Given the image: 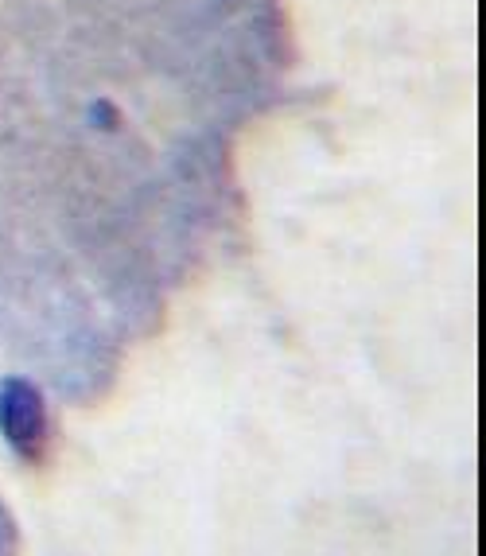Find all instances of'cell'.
I'll return each mask as SVG.
<instances>
[{
  "label": "cell",
  "mask_w": 486,
  "mask_h": 556,
  "mask_svg": "<svg viewBox=\"0 0 486 556\" xmlns=\"http://www.w3.org/2000/svg\"><path fill=\"white\" fill-rule=\"evenodd\" d=\"M0 436L24 463H39L47 452V405L28 378L0 382Z\"/></svg>",
  "instance_id": "6da1fadb"
}]
</instances>
